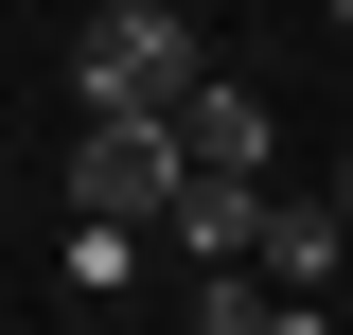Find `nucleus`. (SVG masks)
<instances>
[{"label": "nucleus", "instance_id": "3", "mask_svg": "<svg viewBox=\"0 0 353 335\" xmlns=\"http://www.w3.org/2000/svg\"><path fill=\"white\" fill-rule=\"evenodd\" d=\"M248 265L283 283V318H318V300H336V265H353L336 194H265V212H248Z\"/></svg>", "mask_w": 353, "mask_h": 335}, {"label": "nucleus", "instance_id": "7", "mask_svg": "<svg viewBox=\"0 0 353 335\" xmlns=\"http://www.w3.org/2000/svg\"><path fill=\"white\" fill-rule=\"evenodd\" d=\"M336 230H353V159H336Z\"/></svg>", "mask_w": 353, "mask_h": 335}, {"label": "nucleus", "instance_id": "5", "mask_svg": "<svg viewBox=\"0 0 353 335\" xmlns=\"http://www.w3.org/2000/svg\"><path fill=\"white\" fill-rule=\"evenodd\" d=\"M141 247H159V230H106V212H71V247H53V300H71V318H124V300H141Z\"/></svg>", "mask_w": 353, "mask_h": 335}, {"label": "nucleus", "instance_id": "2", "mask_svg": "<svg viewBox=\"0 0 353 335\" xmlns=\"http://www.w3.org/2000/svg\"><path fill=\"white\" fill-rule=\"evenodd\" d=\"M159 194H176V106H71V212L159 230Z\"/></svg>", "mask_w": 353, "mask_h": 335}, {"label": "nucleus", "instance_id": "1", "mask_svg": "<svg viewBox=\"0 0 353 335\" xmlns=\"http://www.w3.org/2000/svg\"><path fill=\"white\" fill-rule=\"evenodd\" d=\"M212 71V36H194V0H106L71 53V106H176V88Z\"/></svg>", "mask_w": 353, "mask_h": 335}, {"label": "nucleus", "instance_id": "6", "mask_svg": "<svg viewBox=\"0 0 353 335\" xmlns=\"http://www.w3.org/2000/svg\"><path fill=\"white\" fill-rule=\"evenodd\" d=\"M176 318H194V335H265V318H283V283H265L248 247H230V265H176Z\"/></svg>", "mask_w": 353, "mask_h": 335}, {"label": "nucleus", "instance_id": "4", "mask_svg": "<svg viewBox=\"0 0 353 335\" xmlns=\"http://www.w3.org/2000/svg\"><path fill=\"white\" fill-rule=\"evenodd\" d=\"M176 159H230V176H265V159H283V124H265V88L194 71V88H176Z\"/></svg>", "mask_w": 353, "mask_h": 335}, {"label": "nucleus", "instance_id": "8", "mask_svg": "<svg viewBox=\"0 0 353 335\" xmlns=\"http://www.w3.org/2000/svg\"><path fill=\"white\" fill-rule=\"evenodd\" d=\"M318 18H336V36H353V0H318Z\"/></svg>", "mask_w": 353, "mask_h": 335}]
</instances>
